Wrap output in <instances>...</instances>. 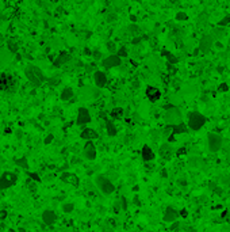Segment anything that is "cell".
I'll list each match as a JSON object with an SVG mask.
<instances>
[{
    "mask_svg": "<svg viewBox=\"0 0 230 232\" xmlns=\"http://www.w3.org/2000/svg\"><path fill=\"white\" fill-rule=\"evenodd\" d=\"M56 220H57V215H56L54 210L46 209V210H43L42 212V221L45 223V225L51 227V225L56 223Z\"/></svg>",
    "mask_w": 230,
    "mask_h": 232,
    "instance_id": "obj_15",
    "label": "cell"
},
{
    "mask_svg": "<svg viewBox=\"0 0 230 232\" xmlns=\"http://www.w3.org/2000/svg\"><path fill=\"white\" fill-rule=\"evenodd\" d=\"M7 49L11 55H16L18 50H19V45L16 42L15 39H8L7 41Z\"/></svg>",
    "mask_w": 230,
    "mask_h": 232,
    "instance_id": "obj_25",
    "label": "cell"
},
{
    "mask_svg": "<svg viewBox=\"0 0 230 232\" xmlns=\"http://www.w3.org/2000/svg\"><path fill=\"white\" fill-rule=\"evenodd\" d=\"M213 45H214V38L211 37V34H206V36H203L202 38H200L198 50H200L202 53H207V52H210Z\"/></svg>",
    "mask_w": 230,
    "mask_h": 232,
    "instance_id": "obj_11",
    "label": "cell"
},
{
    "mask_svg": "<svg viewBox=\"0 0 230 232\" xmlns=\"http://www.w3.org/2000/svg\"><path fill=\"white\" fill-rule=\"evenodd\" d=\"M184 154H187V150H186V148H179V150H177V152H176V155H177V156H180V155H184Z\"/></svg>",
    "mask_w": 230,
    "mask_h": 232,
    "instance_id": "obj_48",
    "label": "cell"
},
{
    "mask_svg": "<svg viewBox=\"0 0 230 232\" xmlns=\"http://www.w3.org/2000/svg\"><path fill=\"white\" fill-rule=\"evenodd\" d=\"M94 82H95V86L98 87V88H104V87L107 86L108 79H107V75H106L103 71H95Z\"/></svg>",
    "mask_w": 230,
    "mask_h": 232,
    "instance_id": "obj_14",
    "label": "cell"
},
{
    "mask_svg": "<svg viewBox=\"0 0 230 232\" xmlns=\"http://www.w3.org/2000/svg\"><path fill=\"white\" fill-rule=\"evenodd\" d=\"M27 177L30 178V181L37 182V183H41V178H39V175H38L37 173H30V171H28V173H27Z\"/></svg>",
    "mask_w": 230,
    "mask_h": 232,
    "instance_id": "obj_34",
    "label": "cell"
},
{
    "mask_svg": "<svg viewBox=\"0 0 230 232\" xmlns=\"http://www.w3.org/2000/svg\"><path fill=\"white\" fill-rule=\"evenodd\" d=\"M8 232H15V231H14V229H10V231H8Z\"/></svg>",
    "mask_w": 230,
    "mask_h": 232,
    "instance_id": "obj_54",
    "label": "cell"
},
{
    "mask_svg": "<svg viewBox=\"0 0 230 232\" xmlns=\"http://www.w3.org/2000/svg\"><path fill=\"white\" fill-rule=\"evenodd\" d=\"M121 202H122V209L126 210L127 209V202H126V198H121Z\"/></svg>",
    "mask_w": 230,
    "mask_h": 232,
    "instance_id": "obj_49",
    "label": "cell"
},
{
    "mask_svg": "<svg viewBox=\"0 0 230 232\" xmlns=\"http://www.w3.org/2000/svg\"><path fill=\"white\" fill-rule=\"evenodd\" d=\"M14 163H15L18 167H20V168H23V170L28 168V160H27V157L26 156H22V157H19V159H15Z\"/></svg>",
    "mask_w": 230,
    "mask_h": 232,
    "instance_id": "obj_28",
    "label": "cell"
},
{
    "mask_svg": "<svg viewBox=\"0 0 230 232\" xmlns=\"http://www.w3.org/2000/svg\"><path fill=\"white\" fill-rule=\"evenodd\" d=\"M163 56H165L167 57V60H168V64H172V65H175V64H177L179 63V59L176 57L175 55H172L171 52H168V50H163Z\"/></svg>",
    "mask_w": 230,
    "mask_h": 232,
    "instance_id": "obj_27",
    "label": "cell"
},
{
    "mask_svg": "<svg viewBox=\"0 0 230 232\" xmlns=\"http://www.w3.org/2000/svg\"><path fill=\"white\" fill-rule=\"evenodd\" d=\"M171 134H172V125H167L164 129H163V136H164V137H169Z\"/></svg>",
    "mask_w": 230,
    "mask_h": 232,
    "instance_id": "obj_37",
    "label": "cell"
},
{
    "mask_svg": "<svg viewBox=\"0 0 230 232\" xmlns=\"http://www.w3.org/2000/svg\"><path fill=\"white\" fill-rule=\"evenodd\" d=\"M83 155H84V157H85L87 160H90V161L96 159L98 152H96V147H95L94 141H85L84 148H83Z\"/></svg>",
    "mask_w": 230,
    "mask_h": 232,
    "instance_id": "obj_10",
    "label": "cell"
},
{
    "mask_svg": "<svg viewBox=\"0 0 230 232\" xmlns=\"http://www.w3.org/2000/svg\"><path fill=\"white\" fill-rule=\"evenodd\" d=\"M123 113H125V110L122 107H114L113 110L110 111V117L113 119H121L123 117Z\"/></svg>",
    "mask_w": 230,
    "mask_h": 232,
    "instance_id": "obj_26",
    "label": "cell"
},
{
    "mask_svg": "<svg viewBox=\"0 0 230 232\" xmlns=\"http://www.w3.org/2000/svg\"><path fill=\"white\" fill-rule=\"evenodd\" d=\"M91 55H92V57H94L95 60H101V59H103V57H101V52L98 50V49L94 50V53H91Z\"/></svg>",
    "mask_w": 230,
    "mask_h": 232,
    "instance_id": "obj_42",
    "label": "cell"
},
{
    "mask_svg": "<svg viewBox=\"0 0 230 232\" xmlns=\"http://www.w3.org/2000/svg\"><path fill=\"white\" fill-rule=\"evenodd\" d=\"M63 210L65 213H72L74 210V205L72 202H66V204L63 205Z\"/></svg>",
    "mask_w": 230,
    "mask_h": 232,
    "instance_id": "obj_33",
    "label": "cell"
},
{
    "mask_svg": "<svg viewBox=\"0 0 230 232\" xmlns=\"http://www.w3.org/2000/svg\"><path fill=\"white\" fill-rule=\"evenodd\" d=\"M225 36H226V30H225V27L217 26V27L213 29V33H211V37H213V38H215V39H222Z\"/></svg>",
    "mask_w": 230,
    "mask_h": 232,
    "instance_id": "obj_24",
    "label": "cell"
},
{
    "mask_svg": "<svg viewBox=\"0 0 230 232\" xmlns=\"http://www.w3.org/2000/svg\"><path fill=\"white\" fill-rule=\"evenodd\" d=\"M207 20H208V14H207V12H202V14H199L198 18H196V24H198V26H203V24L207 23Z\"/></svg>",
    "mask_w": 230,
    "mask_h": 232,
    "instance_id": "obj_29",
    "label": "cell"
},
{
    "mask_svg": "<svg viewBox=\"0 0 230 232\" xmlns=\"http://www.w3.org/2000/svg\"><path fill=\"white\" fill-rule=\"evenodd\" d=\"M16 90H18V80L15 76L7 72L0 73V91L14 94Z\"/></svg>",
    "mask_w": 230,
    "mask_h": 232,
    "instance_id": "obj_2",
    "label": "cell"
},
{
    "mask_svg": "<svg viewBox=\"0 0 230 232\" xmlns=\"http://www.w3.org/2000/svg\"><path fill=\"white\" fill-rule=\"evenodd\" d=\"M7 216H8V212L4 210V209H1V210H0V220H6Z\"/></svg>",
    "mask_w": 230,
    "mask_h": 232,
    "instance_id": "obj_43",
    "label": "cell"
},
{
    "mask_svg": "<svg viewBox=\"0 0 230 232\" xmlns=\"http://www.w3.org/2000/svg\"><path fill=\"white\" fill-rule=\"evenodd\" d=\"M18 175L12 171H4L0 175V190H7L16 185Z\"/></svg>",
    "mask_w": 230,
    "mask_h": 232,
    "instance_id": "obj_6",
    "label": "cell"
},
{
    "mask_svg": "<svg viewBox=\"0 0 230 232\" xmlns=\"http://www.w3.org/2000/svg\"><path fill=\"white\" fill-rule=\"evenodd\" d=\"M80 137H81L83 140H85V141H94V140L99 138V133L95 129H92V128H88V126H87V128H84V129L81 130Z\"/></svg>",
    "mask_w": 230,
    "mask_h": 232,
    "instance_id": "obj_16",
    "label": "cell"
},
{
    "mask_svg": "<svg viewBox=\"0 0 230 232\" xmlns=\"http://www.w3.org/2000/svg\"><path fill=\"white\" fill-rule=\"evenodd\" d=\"M106 132H107V134H108L110 137H115L118 134L117 126H115V124H114L113 121H110V119L106 121Z\"/></svg>",
    "mask_w": 230,
    "mask_h": 232,
    "instance_id": "obj_23",
    "label": "cell"
},
{
    "mask_svg": "<svg viewBox=\"0 0 230 232\" xmlns=\"http://www.w3.org/2000/svg\"><path fill=\"white\" fill-rule=\"evenodd\" d=\"M74 96V91L72 87H64L63 91H61V94H60V99L63 101V102H68L70 99Z\"/></svg>",
    "mask_w": 230,
    "mask_h": 232,
    "instance_id": "obj_21",
    "label": "cell"
},
{
    "mask_svg": "<svg viewBox=\"0 0 230 232\" xmlns=\"http://www.w3.org/2000/svg\"><path fill=\"white\" fill-rule=\"evenodd\" d=\"M145 95L148 96V99L150 102H157L158 99L161 98V91L157 88V87L153 86H148L146 90H145Z\"/></svg>",
    "mask_w": 230,
    "mask_h": 232,
    "instance_id": "obj_17",
    "label": "cell"
},
{
    "mask_svg": "<svg viewBox=\"0 0 230 232\" xmlns=\"http://www.w3.org/2000/svg\"><path fill=\"white\" fill-rule=\"evenodd\" d=\"M69 60H70L69 53H68V52H61V53H58V55L56 56V59L53 60V65H54L56 68H60V67H63V65H65Z\"/></svg>",
    "mask_w": 230,
    "mask_h": 232,
    "instance_id": "obj_18",
    "label": "cell"
},
{
    "mask_svg": "<svg viewBox=\"0 0 230 232\" xmlns=\"http://www.w3.org/2000/svg\"><path fill=\"white\" fill-rule=\"evenodd\" d=\"M229 23H230V15H226V16H223L222 19L218 22V26H221V27H225V26H227Z\"/></svg>",
    "mask_w": 230,
    "mask_h": 232,
    "instance_id": "obj_36",
    "label": "cell"
},
{
    "mask_svg": "<svg viewBox=\"0 0 230 232\" xmlns=\"http://www.w3.org/2000/svg\"><path fill=\"white\" fill-rule=\"evenodd\" d=\"M91 113L87 107H79L77 110V118H76V124L79 126H85L91 122Z\"/></svg>",
    "mask_w": 230,
    "mask_h": 232,
    "instance_id": "obj_8",
    "label": "cell"
},
{
    "mask_svg": "<svg viewBox=\"0 0 230 232\" xmlns=\"http://www.w3.org/2000/svg\"><path fill=\"white\" fill-rule=\"evenodd\" d=\"M95 183L98 186V189L100 190L101 193L104 194V196H110V194H113L115 191V185H114V182L107 178L106 175L100 174L98 177L95 178Z\"/></svg>",
    "mask_w": 230,
    "mask_h": 232,
    "instance_id": "obj_5",
    "label": "cell"
},
{
    "mask_svg": "<svg viewBox=\"0 0 230 232\" xmlns=\"http://www.w3.org/2000/svg\"><path fill=\"white\" fill-rule=\"evenodd\" d=\"M141 41H142V37H134L133 41H131V43H133V45H137V43H140Z\"/></svg>",
    "mask_w": 230,
    "mask_h": 232,
    "instance_id": "obj_46",
    "label": "cell"
},
{
    "mask_svg": "<svg viewBox=\"0 0 230 232\" xmlns=\"http://www.w3.org/2000/svg\"><path fill=\"white\" fill-rule=\"evenodd\" d=\"M117 56H119L121 59H125V57H127L129 56V53H127V49H126V46H121L119 49H117V53H115Z\"/></svg>",
    "mask_w": 230,
    "mask_h": 232,
    "instance_id": "obj_31",
    "label": "cell"
},
{
    "mask_svg": "<svg viewBox=\"0 0 230 232\" xmlns=\"http://www.w3.org/2000/svg\"><path fill=\"white\" fill-rule=\"evenodd\" d=\"M207 144H208L210 152H218L223 147V138L218 133H208V136H207Z\"/></svg>",
    "mask_w": 230,
    "mask_h": 232,
    "instance_id": "obj_7",
    "label": "cell"
},
{
    "mask_svg": "<svg viewBox=\"0 0 230 232\" xmlns=\"http://www.w3.org/2000/svg\"><path fill=\"white\" fill-rule=\"evenodd\" d=\"M60 179L63 182H65V183H68V185L74 186V187H79V185H80V179L73 173H63L60 175Z\"/></svg>",
    "mask_w": 230,
    "mask_h": 232,
    "instance_id": "obj_13",
    "label": "cell"
},
{
    "mask_svg": "<svg viewBox=\"0 0 230 232\" xmlns=\"http://www.w3.org/2000/svg\"><path fill=\"white\" fill-rule=\"evenodd\" d=\"M122 64V59L117 55H110L104 59H101V65L106 68V69H113V68H117Z\"/></svg>",
    "mask_w": 230,
    "mask_h": 232,
    "instance_id": "obj_9",
    "label": "cell"
},
{
    "mask_svg": "<svg viewBox=\"0 0 230 232\" xmlns=\"http://www.w3.org/2000/svg\"><path fill=\"white\" fill-rule=\"evenodd\" d=\"M164 109V121L167 122V125H176V124L183 122V117H181L179 107H176L175 105H165Z\"/></svg>",
    "mask_w": 230,
    "mask_h": 232,
    "instance_id": "obj_3",
    "label": "cell"
},
{
    "mask_svg": "<svg viewBox=\"0 0 230 232\" xmlns=\"http://www.w3.org/2000/svg\"><path fill=\"white\" fill-rule=\"evenodd\" d=\"M24 76L30 82V84H33L34 87H41L45 83V80H46V76L42 72V69L39 67H37V65H34V64L26 65V68H24Z\"/></svg>",
    "mask_w": 230,
    "mask_h": 232,
    "instance_id": "obj_1",
    "label": "cell"
},
{
    "mask_svg": "<svg viewBox=\"0 0 230 232\" xmlns=\"http://www.w3.org/2000/svg\"><path fill=\"white\" fill-rule=\"evenodd\" d=\"M129 30H130V33H131L133 36H137V34L140 33V27H138L137 24H130V26H129Z\"/></svg>",
    "mask_w": 230,
    "mask_h": 232,
    "instance_id": "obj_38",
    "label": "cell"
},
{
    "mask_svg": "<svg viewBox=\"0 0 230 232\" xmlns=\"http://www.w3.org/2000/svg\"><path fill=\"white\" fill-rule=\"evenodd\" d=\"M53 140H54V136H53V134H47L46 137L43 138V144H45V145H49L50 143H53Z\"/></svg>",
    "mask_w": 230,
    "mask_h": 232,
    "instance_id": "obj_40",
    "label": "cell"
},
{
    "mask_svg": "<svg viewBox=\"0 0 230 232\" xmlns=\"http://www.w3.org/2000/svg\"><path fill=\"white\" fill-rule=\"evenodd\" d=\"M207 122V118L202 114V113H199V111H191V113H188V121H187V126L188 129L191 130H200L204 126V124Z\"/></svg>",
    "mask_w": 230,
    "mask_h": 232,
    "instance_id": "obj_4",
    "label": "cell"
},
{
    "mask_svg": "<svg viewBox=\"0 0 230 232\" xmlns=\"http://www.w3.org/2000/svg\"><path fill=\"white\" fill-rule=\"evenodd\" d=\"M218 186H217V183L215 182H213V181H210L208 182V189L211 190V191H215V189H217Z\"/></svg>",
    "mask_w": 230,
    "mask_h": 232,
    "instance_id": "obj_44",
    "label": "cell"
},
{
    "mask_svg": "<svg viewBox=\"0 0 230 232\" xmlns=\"http://www.w3.org/2000/svg\"><path fill=\"white\" fill-rule=\"evenodd\" d=\"M221 179H222V182L225 183V185L230 186V177L229 175H223V177H221Z\"/></svg>",
    "mask_w": 230,
    "mask_h": 232,
    "instance_id": "obj_45",
    "label": "cell"
},
{
    "mask_svg": "<svg viewBox=\"0 0 230 232\" xmlns=\"http://www.w3.org/2000/svg\"><path fill=\"white\" fill-rule=\"evenodd\" d=\"M18 232H27V231H26V229H24V228H22V227H20V228L18 229Z\"/></svg>",
    "mask_w": 230,
    "mask_h": 232,
    "instance_id": "obj_52",
    "label": "cell"
},
{
    "mask_svg": "<svg viewBox=\"0 0 230 232\" xmlns=\"http://www.w3.org/2000/svg\"><path fill=\"white\" fill-rule=\"evenodd\" d=\"M175 19L177 20V22H184V20H187L188 19V15L186 14V12L183 11H179L177 14L175 15Z\"/></svg>",
    "mask_w": 230,
    "mask_h": 232,
    "instance_id": "obj_32",
    "label": "cell"
},
{
    "mask_svg": "<svg viewBox=\"0 0 230 232\" xmlns=\"http://www.w3.org/2000/svg\"><path fill=\"white\" fill-rule=\"evenodd\" d=\"M188 132V126L187 124L184 122H180V124H176V125H172V134L176 136V134H183Z\"/></svg>",
    "mask_w": 230,
    "mask_h": 232,
    "instance_id": "obj_22",
    "label": "cell"
},
{
    "mask_svg": "<svg viewBox=\"0 0 230 232\" xmlns=\"http://www.w3.org/2000/svg\"><path fill=\"white\" fill-rule=\"evenodd\" d=\"M179 219V210H176L175 208L172 206H168L167 209L164 210V215H163V221L164 223H173Z\"/></svg>",
    "mask_w": 230,
    "mask_h": 232,
    "instance_id": "obj_12",
    "label": "cell"
},
{
    "mask_svg": "<svg viewBox=\"0 0 230 232\" xmlns=\"http://www.w3.org/2000/svg\"><path fill=\"white\" fill-rule=\"evenodd\" d=\"M130 20H131L133 23H135V22H137V18H135V15H130Z\"/></svg>",
    "mask_w": 230,
    "mask_h": 232,
    "instance_id": "obj_50",
    "label": "cell"
},
{
    "mask_svg": "<svg viewBox=\"0 0 230 232\" xmlns=\"http://www.w3.org/2000/svg\"><path fill=\"white\" fill-rule=\"evenodd\" d=\"M141 157H142V160H144V161L148 163V161L154 160L156 155H154L153 150L149 145H144V147H142V150H141Z\"/></svg>",
    "mask_w": 230,
    "mask_h": 232,
    "instance_id": "obj_19",
    "label": "cell"
},
{
    "mask_svg": "<svg viewBox=\"0 0 230 232\" xmlns=\"http://www.w3.org/2000/svg\"><path fill=\"white\" fill-rule=\"evenodd\" d=\"M180 228V221H173V223H171V225H169V229L171 231H177V229Z\"/></svg>",
    "mask_w": 230,
    "mask_h": 232,
    "instance_id": "obj_41",
    "label": "cell"
},
{
    "mask_svg": "<svg viewBox=\"0 0 230 232\" xmlns=\"http://www.w3.org/2000/svg\"><path fill=\"white\" fill-rule=\"evenodd\" d=\"M188 164L191 166V167H194V168H198V167H200V166L203 164V160L198 156H192L191 159L188 160Z\"/></svg>",
    "mask_w": 230,
    "mask_h": 232,
    "instance_id": "obj_30",
    "label": "cell"
},
{
    "mask_svg": "<svg viewBox=\"0 0 230 232\" xmlns=\"http://www.w3.org/2000/svg\"><path fill=\"white\" fill-rule=\"evenodd\" d=\"M106 46H107V50H108L111 55H115V53H117V46H115V43H114L113 41H108Z\"/></svg>",
    "mask_w": 230,
    "mask_h": 232,
    "instance_id": "obj_35",
    "label": "cell"
},
{
    "mask_svg": "<svg viewBox=\"0 0 230 232\" xmlns=\"http://www.w3.org/2000/svg\"><path fill=\"white\" fill-rule=\"evenodd\" d=\"M179 216H181V217H184V219H186V217L188 216L187 209H181V210H180V212H179Z\"/></svg>",
    "mask_w": 230,
    "mask_h": 232,
    "instance_id": "obj_47",
    "label": "cell"
},
{
    "mask_svg": "<svg viewBox=\"0 0 230 232\" xmlns=\"http://www.w3.org/2000/svg\"><path fill=\"white\" fill-rule=\"evenodd\" d=\"M160 156L163 157V159H171L172 154H173V148H172V145L169 144V143H165V144H163V145L160 147Z\"/></svg>",
    "mask_w": 230,
    "mask_h": 232,
    "instance_id": "obj_20",
    "label": "cell"
},
{
    "mask_svg": "<svg viewBox=\"0 0 230 232\" xmlns=\"http://www.w3.org/2000/svg\"><path fill=\"white\" fill-rule=\"evenodd\" d=\"M226 215H227V212H226V210H225V212H222V215H221V216H222V217H225V216H226Z\"/></svg>",
    "mask_w": 230,
    "mask_h": 232,
    "instance_id": "obj_53",
    "label": "cell"
},
{
    "mask_svg": "<svg viewBox=\"0 0 230 232\" xmlns=\"http://www.w3.org/2000/svg\"><path fill=\"white\" fill-rule=\"evenodd\" d=\"M161 175H163V177H164V178H167V177H168L167 170H163V171H161Z\"/></svg>",
    "mask_w": 230,
    "mask_h": 232,
    "instance_id": "obj_51",
    "label": "cell"
},
{
    "mask_svg": "<svg viewBox=\"0 0 230 232\" xmlns=\"http://www.w3.org/2000/svg\"><path fill=\"white\" fill-rule=\"evenodd\" d=\"M218 91L219 92H227L229 91V86H227V83H221L218 86Z\"/></svg>",
    "mask_w": 230,
    "mask_h": 232,
    "instance_id": "obj_39",
    "label": "cell"
}]
</instances>
